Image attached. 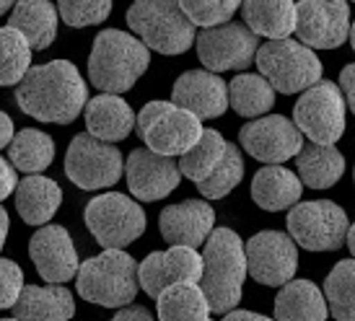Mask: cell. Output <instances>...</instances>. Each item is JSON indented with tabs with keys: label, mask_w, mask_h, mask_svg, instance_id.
<instances>
[{
	"label": "cell",
	"mask_w": 355,
	"mask_h": 321,
	"mask_svg": "<svg viewBox=\"0 0 355 321\" xmlns=\"http://www.w3.org/2000/svg\"><path fill=\"white\" fill-rule=\"evenodd\" d=\"M347 213L332 200L296 202L288 213V234L306 252H337L347 241Z\"/></svg>",
	"instance_id": "8fae6325"
},
{
	"label": "cell",
	"mask_w": 355,
	"mask_h": 321,
	"mask_svg": "<svg viewBox=\"0 0 355 321\" xmlns=\"http://www.w3.org/2000/svg\"><path fill=\"white\" fill-rule=\"evenodd\" d=\"M340 88H343V94H345V101L350 112L355 114V62L345 65L343 73H340Z\"/></svg>",
	"instance_id": "f35d334b"
},
{
	"label": "cell",
	"mask_w": 355,
	"mask_h": 321,
	"mask_svg": "<svg viewBox=\"0 0 355 321\" xmlns=\"http://www.w3.org/2000/svg\"><path fill=\"white\" fill-rule=\"evenodd\" d=\"M16 104L37 122L70 125L86 112L89 86L70 60H52L26 73L16 86Z\"/></svg>",
	"instance_id": "6da1fadb"
},
{
	"label": "cell",
	"mask_w": 355,
	"mask_h": 321,
	"mask_svg": "<svg viewBox=\"0 0 355 321\" xmlns=\"http://www.w3.org/2000/svg\"><path fill=\"white\" fill-rule=\"evenodd\" d=\"M29 257L44 282H68L78 275V252L62 225H42L29 241Z\"/></svg>",
	"instance_id": "ac0fdd59"
},
{
	"label": "cell",
	"mask_w": 355,
	"mask_h": 321,
	"mask_svg": "<svg viewBox=\"0 0 355 321\" xmlns=\"http://www.w3.org/2000/svg\"><path fill=\"white\" fill-rule=\"evenodd\" d=\"M150 65V47L138 34L104 29L96 34L89 55V80L104 94H125Z\"/></svg>",
	"instance_id": "7a4b0ae2"
},
{
	"label": "cell",
	"mask_w": 355,
	"mask_h": 321,
	"mask_svg": "<svg viewBox=\"0 0 355 321\" xmlns=\"http://www.w3.org/2000/svg\"><path fill=\"white\" fill-rule=\"evenodd\" d=\"M0 122H3V130H0V146L8 148L16 137V127H13V119L8 114H0Z\"/></svg>",
	"instance_id": "7bdbcfd3"
},
{
	"label": "cell",
	"mask_w": 355,
	"mask_h": 321,
	"mask_svg": "<svg viewBox=\"0 0 355 321\" xmlns=\"http://www.w3.org/2000/svg\"><path fill=\"white\" fill-rule=\"evenodd\" d=\"M275 88L272 83L259 73H241L228 83V98H231V109L241 114V117L257 119L265 117L270 109L275 107Z\"/></svg>",
	"instance_id": "f546056e"
},
{
	"label": "cell",
	"mask_w": 355,
	"mask_h": 321,
	"mask_svg": "<svg viewBox=\"0 0 355 321\" xmlns=\"http://www.w3.org/2000/svg\"><path fill=\"white\" fill-rule=\"evenodd\" d=\"M228 150V140L218 130H205L195 148L187 150L184 156H179V168L182 176H187L189 182H202L218 168V164L223 161Z\"/></svg>",
	"instance_id": "1f68e13d"
},
{
	"label": "cell",
	"mask_w": 355,
	"mask_h": 321,
	"mask_svg": "<svg viewBox=\"0 0 355 321\" xmlns=\"http://www.w3.org/2000/svg\"><path fill=\"white\" fill-rule=\"evenodd\" d=\"M179 3L187 10L195 26L210 29V26H220L234 19V13L241 8L244 0H179Z\"/></svg>",
	"instance_id": "8d00e7d4"
},
{
	"label": "cell",
	"mask_w": 355,
	"mask_h": 321,
	"mask_svg": "<svg viewBox=\"0 0 355 321\" xmlns=\"http://www.w3.org/2000/svg\"><path fill=\"white\" fill-rule=\"evenodd\" d=\"M60 19L73 29L104 24L112 13V0H58Z\"/></svg>",
	"instance_id": "d590c367"
},
{
	"label": "cell",
	"mask_w": 355,
	"mask_h": 321,
	"mask_svg": "<svg viewBox=\"0 0 355 321\" xmlns=\"http://www.w3.org/2000/svg\"><path fill=\"white\" fill-rule=\"evenodd\" d=\"M241 179H244V156H241L239 146L228 143L226 156L218 164L216 171L207 179L198 182V192L205 200H223V197H228L236 189Z\"/></svg>",
	"instance_id": "e575fe53"
},
{
	"label": "cell",
	"mask_w": 355,
	"mask_h": 321,
	"mask_svg": "<svg viewBox=\"0 0 355 321\" xmlns=\"http://www.w3.org/2000/svg\"><path fill=\"white\" fill-rule=\"evenodd\" d=\"M239 143L249 156L262 164H286L304 148V132L293 119L265 114L239 130Z\"/></svg>",
	"instance_id": "4fadbf2b"
},
{
	"label": "cell",
	"mask_w": 355,
	"mask_h": 321,
	"mask_svg": "<svg viewBox=\"0 0 355 321\" xmlns=\"http://www.w3.org/2000/svg\"><path fill=\"white\" fill-rule=\"evenodd\" d=\"M135 132L150 150L177 158L195 148L205 127L195 112L177 101H148L140 109Z\"/></svg>",
	"instance_id": "8992f818"
},
{
	"label": "cell",
	"mask_w": 355,
	"mask_h": 321,
	"mask_svg": "<svg viewBox=\"0 0 355 321\" xmlns=\"http://www.w3.org/2000/svg\"><path fill=\"white\" fill-rule=\"evenodd\" d=\"M301 192H304L301 176L280 164H265L252 179V200L265 213L291 210L301 200Z\"/></svg>",
	"instance_id": "44dd1931"
},
{
	"label": "cell",
	"mask_w": 355,
	"mask_h": 321,
	"mask_svg": "<svg viewBox=\"0 0 355 321\" xmlns=\"http://www.w3.org/2000/svg\"><path fill=\"white\" fill-rule=\"evenodd\" d=\"M332 316L327 295L311 280H291L280 285L275 298V319L280 321H324Z\"/></svg>",
	"instance_id": "484cf974"
},
{
	"label": "cell",
	"mask_w": 355,
	"mask_h": 321,
	"mask_svg": "<svg viewBox=\"0 0 355 321\" xmlns=\"http://www.w3.org/2000/svg\"><path fill=\"white\" fill-rule=\"evenodd\" d=\"M138 267L140 264L122 249H104V254L80 264L76 275V290L83 301L104 309L128 306L138 295Z\"/></svg>",
	"instance_id": "277c9868"
},
{
	"label": "cell",
	"mask_w": 355,
	"mask_h": 321,
	"mask_svg": "<svg viewBox=\"0 0 355 321\" xmlns=\"http://www.w3.org/2000/svg\"><path fill=\"white\" fill-rule=\"evenodd\" d=\"M6 150H8L10 164L16 166L19 171L42 174V171H47V166L55 158V140L47 132H42V130L26 127V130L16 132L13 143Z\"/></svg>",
	"instance_id": "4dcf8cb0"
},
{
	"label": "cell",
	"mask_w": 355,
	"mask_h": 321,
	"mask_svg": "<svg viewBox=\"0 0 355 321\" xmlns=\"http://www.w3.org/2000/svg\"><path fill=\"white\" fill-rule=\"evenodd\" d=\"M347 249H350V254L355 257V223L350 225V231H347Z\"/></svg>",
	"instance_id": "f6af8a7d"
},
{
	"label": "cell",
	"mask_w": 355,
	"mask_h": 321,
	"mask_svg": "<svg viewBox=\"0 0 355 321\" xmlns=\"http://www.w3.org/2000/svg\"><path fill=\"white\" fill-rule=\"evenodd\" d=\"M347 101L340 83L319 80L306 88L293 107V122L311 143L335 146L345 135Z\"/></svg>",
	"instance_id": "30bf717a"
},
{
	"label": "cell",
	"mask_w": 355,
	"mask_h": 321,
	"mask_svg": "<svg viewBox=\"0 0 355 321\" xmlns=\"http://www.w3.org/2000/svg\"><path fill=\"white\" fill-rule=\"evenodd\" d=\"M0 243H6V238H8V213L6 210H0Z\"/></svg>",
	"instance_id": "ee69618b"
},
{
	"label": "cell",
	"mask_w": 355,
	"mask_h": 321,
	"mask_svg": "<svg viewBox=\"0 0 355 321\" xmlns=\"http://www.w3.org/2000/svg\"><path fill=\"white\" fill-rule=\"evenodd\" d=\"M353 3H355V0H353Z\"/></svg>",
	"instance_id": "681fc988"
},
{
	"label": "cell",
	"mask_w": 355,
	"mask_h": 321,
	"mask_svg": "<svg viewBox=\"0 0 355 321\" xmlns=\"http://www.w3.org/2000/svg\"><path fill=\"white\" fill-rule=\"evenodd\" d=\"M16 3H19V0H0V10H3V13H10Z\"/></svg>",
	"instance_id": "bcb514c9"
},
{
	"label": "cell",
	"mask_w": 355,
	"mask_h": 321,
	"mask_svg": "<svg viewBox=\"0 0 355 321\" xmlns=\"http://www.w3.org/2000/svg\"><path fill=\"white\" fill-rule=\"evenodd\" d=\"M249 275L247 246L231 228H216L205 241L202 252V290L213 313L223 316L236 309L244 293V280Z\"/></svg>",
	"instance_id": "3957f363"
},
{
	"label": "cell",
	"mask_w": 355,
	"mask_h": 321,
	"mask_svg": "<svg viewBox=\"0 0 355 321\" xmlns=\"http://www.w3.org/2000/svg\"><path fill=\"white\" fill-rule=\"evenodd\" d=\"M324 295L335 319L355 321V257L332 267L324 280Z\"/></svg>",
	"instance_id": "836d02e7"
},
{
	"label": "cell",
	"mask_w": 355,
	"mask_h": 321,
	"mask_svg": "<svg viewBox=\"0 0 355 321\" xmlns=\"http://www.w3.org/2000/svg\"><path fill=\"white\" fill-rule=\"evenodd\" d=\"M125 176L132 197L140 202H158L168 197L179 186L182 168L174 161V156H164L146 148H135L128 156Z\"/></svg>",
	"instance_id": "2e32d148"
},
{
	"label": "cell",
	"mask_w": 355,
	"mask_h": 321,
	"mask_svg": "<svg viewBox=\"0 0 355 321\" xmlns=\"http://www.w3.org/2000/svg\"><path fill=\"white\" fill-rule=\"evenodd\" d=\"M257 70L265 76L277 94H304L306 88L322 80V62L314 47L301 40H270L257 49Z\"/></svg>",
	"instance_id": "52a82bcc"
},
{
	"label": "cell",
	"mask_w": 355,
	"mask_h": 321,
	"mask_svg": "<svg viewBox=\"0 0 355 321\" xmlns=\"http://www.w3.org/2000/svg\"><path fill=\"white\" fill-rule=\"evenodd\" d=\"M128 26L161 55H184L198 40L179 0H135L128 10Z\"/></svg>",
	"instance_id": "5b68a950"
},
{
	"label": "cell",
	"mask_w": 355,
	"mask_h": 321,
	"mask_svg": "<svg viewBox=\"0 0 355 321\" xmlns=\"http://www.w3.org/2000/svg\"><path fill=\"white\" fill-rule=\"evenodd\" d=\"M223 319L226 321H262V319H270V316L257 313V311H247V309H231L228 313H223Z\"/></svg>",
	"instance_id": "b9f144b4"
},
{
	"label": "cell",
	"mask_w": 355,
	"mask_h": 321,
	"mask_svg": "<svg viewBox=\"0 0 355 321\" xmlns=\"http://www.w3.org/2000/svg\"><path fill=\"white\" fill-rule=\"evenodd\" d=\"M62 205V189L42 174H29L16 189V210L26 225H47Z\"/></svg>",
	"instance_id": "cb8c5ba5"
},
{
	"label": "cell",
	"mask_w": 355,
	"mask_h": 321,
	"mask_svg": "<svg viewBox=\"0 0 355 321\" xmlns=\"http://www.w3.org/2000/svg\"><path fill=\"white\" fill-rule=\"evenodd\" d=\"M140 288L156 301L174 282L202 280V254L192 246H171L166 252H150L138 267Z\"/></svg>",
	"instance_id": "e0dca14e"
},
{
	"label": "cell",
	"mask_w": 355,
	"mask_h": 321,
	"mask_svg": "<svg viewBox=\"0 0 355 321\" xmlns=\"http://www.w3.org/2000/svg\"><path fill=\"white\" fill-rule=\"evenodd\" d=\"M158 231L168 246L198 249L216 231V210L205 202V197L168 205L158 215Z\"/></svg>",
	"instance_id": "d6986e66"
},
{
	"label": "cell",
	"mask_w": 355,
	"mask_h": 321,
	"mask_svg": "<svg viewBox=\"0 0 355 321\" xmlns=\"http://www.w3.org/2000/svg\"><path fill=\"white\" fill-rule=\"evenodd\" d=\"M0 176H3V192H0V197H3V200H8V197L13 195L16 189H19V179H16V166L10 164V158L0 164Z\"/></svg>",
	"instance_id": "ab89813d"
},
{
	"label": "cell",
	"mask_w": 355,
	"mask_h": 321,
	"mask_svg": "<svg viewBox=\"0 0 355 321\" xmlns=\"http://www.w3.org/2000/svg\"><path fill=\"white\" fill-rule=\"evenodd\" d=\"M58 16L60 8H55L50 0H19L10 10L8 24L19 29L37 52H42L52 47L58 37Z\"/></svg>",
	"instance_id": "4316f807"
},
{
	"label": "cell",
	"mask_w": 355,
	"mask_h": 321,
	"mask_svg": "<svg viewBox=\"0 0 355 321\" xmlns=\"http://www.w3.org/2000/svg\"><path fill=\"white\" fill-rule=\"evenodd\" d=\"M353 174H355V171H353Z\"/></svg>",
	"instance_id": "c3c4849f"
},
{
	"label": "cell",
	"mask_w": 355,
	"mask_h": 321,
	"mask_svg": "<svg viewBox=\"0 0 355 321\" xmlns=\"http://www.w3.org/2000/svg\"><path fill=\"white\" fill-rule=\"evenodd\" d=\"M296 37L314 49H337L350 40L347 0H298Z\"/></svg>",
	"instance_id": "9a60e30c"
},
{
	"label": "cell",
	"mask_w": 355,
	"mask_h": 321,
	"mask_svg": "<svg viewBox=\"0 0 355 321\" xmlns=\"http://www.w3.org/2000/svg\"><path fill=\"white\" fill-rule=\"evenodd\" d=\"M249 275L259 285L280 288L293 280L298 270V243L283 231H259L247 241Z\"/></svg>",
	"instance_id": "5bb4252c"
},
{
	"label": "cell",
	"mask_w": 355,
	"mask_h": 321,
	"mask_svg": "<svg viewBox=\"0 0 355 321\" xmlns=\"http://www.w3.org/2000/svg\"><path fill=\"white\" fill-rule=\"evenodd\" d=\"M244 24L265 40H286L296 31V0H244Z\"/></svg>",
	"instance_id": "d4e9b609"
},
{
	"label": "cell",
	"mask_w": 355,
	"mask_h": 321,
	"mask_svg": "<svg viewBox=\"0 0 355 321\" xmlns=\"http://www.w3.org/2000/svg\"><path fill=\"white\" fill-rule=\"evenodd\" d=\"M138 127V117L119 94H104L89 98L86 104V130L107 143H119Z\"/></svg>",
	"instance_id": "7402d4cb"
},
{
	"label": "cell",
	"mask_w": 355,
	"mask_h": 321,
	"mask_svg": "<svg viewBox=\"0 0 355 321\" xmlns=\"http://www.w3.org/2000/svg\"><path fill=\"white\" fill-rule=\"evenodd\" d=\"M31 44L29 40L13 26H3L0 31V83L19 86L31 70Z\"/></svg>",
	"instance_id": "d6a6232c"
},
{
	"label": "cell",
	"mask_w": 355,
	"mask_h": 321,
	"mask_svg": "<svg viewBox=\"0 0 355 321\" xmlns=\"http://www.w3.org/2000/svg\"><path fill=\"white\" fill-rule=\"evenodd\" d=\"M86 228L104 249H125L146 234V210L119 192H104L86 205Z\"/></svg>",
	"instance_id": "ba28073f"
},
{
	"label": "cell",
	"mask_w": 355,
	"mask_h": 321,
	"mask_svg": "<svg viewBox=\"0 0 355 321\" xmlns=\"http://www.w3.org/2000/svg\"><path fill=\"white\" fill-rule=\"evenodd\" d=\"M296 171L311 189H329L345 174V156L335 146L309 143L296 156Z\"/></svg>",
	"instance_id": "f1b7e54d"
},
{
	"label": "cell",
	"mask_w": 355,
	"mask_h": 321,
	"mask_svg": "<svg viewBox=\"0 0 355 321\" xmlns=\"http://www.w3.org/2000/svg\"><path fill=\"white\" fill-rule=\"evenodd\" d=\"M114 321H128V319H138V321H150L153 316H150L148 309H143V306H119L117 311H114V316H112Z\"/></svg>",
	"instance_id": "60d3db41"
},
{
	"label": "cell",
	"mask_w": 355,
	"mask_h": 321,
	"mask_svg": "<svg viewBox=\"0 0 355 321\" xmlns=\"http://www.w3.org/2000/svg\"><path fill=\"white\" fill-rule=\"evenodd\" d=\"M210 301L200 282H174L156 298V316L161 321H207Z\"/></svg>",
	"instance_id": "83f0119b"
},
{
	"label": "cell",
	"mask_w": 355,
	"mask_h": 321,
	"mask_svg": "<svg viewBox=\"0 0 355 321\" xmlns=\"http://www.w3.org/2000/svg\"><path fill=\"white\" fill-rule=\"evenodd\" d=\"M24 270L13 259H3L0 262V309L8 311L19 303L21 293H24Z\"/></svg>",
	"instance_id": "74e56055"
},
{
	"label": "cell",
	"mask_w": 355,
	"mask_h": 321,
	"mask_svg": "<svg viewBox=\"0 0 355 321\" xmlns=\"http://www.w3.org/2000/svg\"><path fill=\"white\" fill-rule=\"evenodd\" d=\"M76 301L73 293L65 288V282H50V285H26L19 303L13 306V319L21 321H65L73 319Z\"/></svg>",
	"instance_id": "603a6c76"
},
{
	"label": "cell",
	"mask_w": 355,
	"mask_h": 321,
	"mask_svg": "<svg viewBox=\"0 0 355 321\" xmlns=\"http://www.w3.org/2000/svg\"><path fill=\"white\" fill-rule=\"evenodd\" d=\"M350 44H353V49H355V24H353V29H350Z\"/></svg>",
	"instance_id": "7dc6e473"
},
{
	"label": "cell",
	"mask_w": 355,
	"mask_h": 321,
	"mask_svg": "<svg viewBox=\"0 0 355 321\" xmlns=\"http://www.w3.org/2000/svg\"><path fill=\"white\" fill-rule=\"evenodd\" d=\"M198 58L202 68L213 73H228V70H244L257 60L259 49V34L249 29L241 21H226L220 26L202 29L195 40Z\"/></svg>",
	"instance_id": "7c38bea8"
},
{
	"label": "cell",
	"mask_w": 355,
	"mask_h": 321,
	"mask_svg": "<svg viewBox=\"0 0 355 321\" xmlns=\"http://www.w3.org/2000/svg\"><path fill=\"white\" fill-rule=\"evenodd\" d=\"M171 101L195 112L200 119H216L228 109V86L213 70H187L174 80Z\"/></svg>",
	"instance_id": "ffe728a7"
},
{
	"label": "cell",
	"mask_w": 355,
	"mask_h": 321,
	"mask_svg": "<svg viewBox=\"0 0 355 321\" xmlns=\"http://www.w3.org/2000/svg\"><path fill=\"white\" fill-rule=\"evenodd\" d=\"M65 174L78 189H107L117 184L119 176L125 174V158L114 143H107L91 132H80L68 146Z\"/></svg>",
	"instance_id": "9c48e42d"
}]
</instances>
